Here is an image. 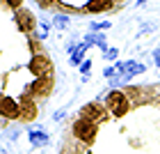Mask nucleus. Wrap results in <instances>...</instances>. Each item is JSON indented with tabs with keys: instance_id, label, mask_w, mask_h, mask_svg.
I'll use <instances>...</instances> for the list:
<instances>
[{
	"instance_id": "nucleus-5",
	"label": "nucleus",
	"mask_w": 160,
	"mask_h": 154,
	"mask_svg": "<svg viewBox=\"0 0 160 154\" xmlns=\"http://www.w3.org/2000/svg\"><path fill=\"white\" fill-rule=\"evenodd\" d=\"M119 69H121V80H128L130 76H135V74H142L144 71V64L140 62H126V64H119Z\"/></svg>"
},
{
	"instance_id": "nucleus-3",
	"label": "nucleus",
	"mask_w": 160,
	"mask_h": 154,
	"mask_svg": "<svg viewBox=\"0 0 160 154\" xmlns=\"http://www.w3.org/2000/svg\"><path fill=\"white\" fill-rule=\"evenodd\" d=\"M80 117L92 120V122H98V120H103V117H105V111H103V106H98V104H87L82 108V115H80Z\"/></svg>"
},
{
	"instance_id": "nucleus-12",
	"label": "nucleus",
	"mask_w": 160,
	"mask_h": 154,
	"mask_svg": "<svg viewBox=\"0 0 160 154\" xmlns=\"http://www.w3.org/2000/svg\"><path fill=\"white\" fill-rule=\"evenodd\" d=\"M105 58H108V60L117 58V48H105Z\"/></svg>"
},
{
	"instance_id": "nucleus-14",
	"label": "nucleus",
	"mask_w": 160,
	"mask_h": 154,
	"mask_svg": "<svg viewBox=\"0 0 160 154\" xmlns=\"http://www.w3.org/2000/svg\"><path fill=\"white\" fill-rule=\"evenodd\" d=\"M89 67H92V62H82V67H80V71H82V74H87V71H89Z\"/></svg>"
},
{
	"instance_id": "nucleus-16",
	"label": "nucleus",
	"mask_w": 160,
	"mask_h": 154,
	"mask_svg": "<svg viewBox=\"0 0 160 154\" xmlns=\"http://www.w3.org/2000/svg\"><path fill=\"white\" fill-rule=\"evenodd\" d=\"M153 55H156V62L160 64V51H153Z\"/></svg>"
},
{
	"instance_id": "nucleus-8",
	"label": "nucleus",
	"mask_w": 160,
	"mask_h": 154,
	"mask_svg": "<svg viewBox=\"0 0 160 154\" xmlns=\"http://www.w3.org/2000/svg\"><path fill=\"white\" fill-rule=\"evenodd\" d=\"M112 7V0H89L87 3V9L89 12H105Z\"/></svg>"
},
{
	"instance_id": "nucleus-6",
	"label": "nucleus",
	"mask_w": 160,
	"mask_h": 154,
	"mask_svg": "<svg viewBox=\"0 0 160 154\" xmlns=\"http://www.w3.org/2000/svg\"><path fill=\"white\" fill-rule=\"evenodd\" d=\"M28 67H30V71H32L34 76H43V74H46V69H48V62H46V58L34 55L32 60H30V64H28Z\"/></svg>"
},
{
	"instance_id": "nucleus-13",
	"label": "nucleus",
	"mask_w": 160,
	"mask_h": 154,
	"mask_svg": "<svg viewBox=\"0 0 160 154\" xmlns=\"http://www.w3.org/2000/svg\"><path fill=\"white\" fill-rule=\"evenodd\" d=\"M5 3L9 5V7H14V9H18V7H21V3H23V0H5Z\"/></svg>"
},
{
	"instance_id": "nucleus-7",
	"label": "nucleus",
	"mask_w": 160,
	"mask_h": 154,
	"mask_svg": "<svg viewBox=\"0 0 160 154\" xmlns=\"http://www.w3.org/2000/svg\"><path fill=\"white\" fill-rule=\"evenodd\" d=\"M16 23H18V28L23 32H32V28H34V21H32V16H30V12H16Z\"/></svg>"
},
{
	"instance_id": "nucleus-11",
	"label": "nucleus",
	"mask_w": 160,
	"mask_h": 154,
	"mask_svg": "<svg viewBox=\"0 0 160 154\" xmlns=\"http://www.w3.org/2000/svg\"><path fill=\"white\" fill-rule=\"evenodd\" d=\"M67 23H69V19H67V16H60V14H57V16H55V25H60V28H64Z\"/></svg>"
},
{
	"instance_id": "nucleus-4",
	"label": "nucleus",
	"mask_w": 160,
	"mask_h": 154,
	"mask_svg": "<svg viewBox=\"0 0 160 154\" xmlns=\"http://www.w3.org/2000/svg\"><path fill=\"white\" fill-rule=\"evenodd\" d=\"M0 111H2L5 117H18L21 106H18L12 97H2V101H0Z\"/></svg>"
},
{
	"instance_id": "nucleus-15",
	"label": "nucleus",
	"mask_w": 160,
	"mask_h": 154,
	"mask_svg": "<svg viewBox=\"0 0 160 154\" xmlns=\"http://www.w3.org/2000/svg\"><path fill=\"white\" fill-rule=\"evenodd\" d=\"M37 3H39L41 7H48V5H53V3H55V0H37Z\"/></svg>"
},
{
	"instance_id": "nucleus-1",
	"label": "nucleus",
	"mask_w": 160,
	"mask_h": 154,
	"mask_svg": "<svg viewBox=\"0 0 160 154\" xmlns=\"http://www.w3.org/2000/svg\"><path fill=\"white\" fill-rule=\"evenodd\" d=\"M73 134L82 143H94L96 140V122L80 117V120H76V124H73Z\"/></svg>"
},
{
	"instance_id": "nucleus-2",
	"label": "nucleus",
	"mask_w": 160,
	"mask_h": 154,
	"mask_svg": "<svg viewBox=\"0 0 160 154\" xmlns=\"http://www.w3.org/2000/svg\"><path fill=\"white\" fill-rule=\"evenodd\" d=\"M128 99H126V94L123 92H119V90H112L110 94H108V108L117 115V117H121V115H126L128 113Z\"/></svg>"
},
{
	"instance_id": "nucleus-9",
	"label": "nucleus",
	"mask_w": 160,
	"mask_h": 154,
	"mask_svg": "<svg viewBox=\"0 0 160 154\" xmlns=\"http://www.w3.org/2000/svg\"><path fill=\"white\" fill-rule=\"evenodd\" d=\"M30 143L32 145H46L48 143V136L43 131H30Z\"/></svg>"
},
{
	"instance_id": "nucleus-10",
	"label": "nucleus",
	"mask_w": 160,
	"mask_h": 154,
	"mask_svg": "<svg viewBox=\"0 0 160 154\" xmlns=\"http://www.w3.org/2000/svg\"><path fill=\"white\" fill-rule=\"evenodd\" d=\"M85 48H87V44H82L80 48H76L73 53H71V64H78L80 60H82V55H85Z\"/></svg>"
}]
</instances>
